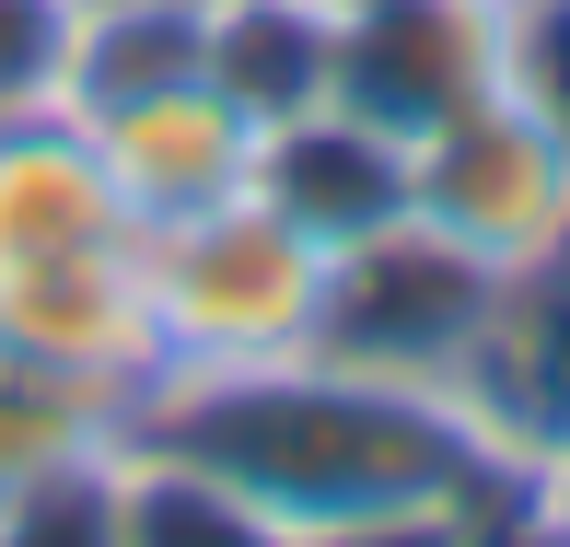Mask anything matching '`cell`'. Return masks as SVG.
Here are the masks:
<instances>
[{
    "mask_svg": "<svg viewBox=\"0 0 570 547\" xmlns=\"http://www.w3.org/2000/svg\"><path fill=\"white\" fill-rule=\"evenodd\" d=\"M303 12H315V23H350V12H373V0H303Z\"/></svg>",
    "mask_w": 570,
    "mask_h": 547,
    "instance_id": "15",
    "label": "cell"
},
{
    "mask_svg": "<svg viewBox=\"0 0 570 547\" xmlns=\"http://www.w3.org/2000/svg\"><path fill=\"white\" fill-rule=\"evenodd\" d=\"M0 547H117V455L0 512Z\"/></svg>",
    "mask_w": 570,
    "mask_h": 547,
    "instance_id": "13",
    "label": "cell"
},
{
    "mask_svg": "<svg viewBox=\"0 0 570 547\" xmlns=\"http://www.w3.org/2000/svg\"><path fill=\"white\" fill-rule=\"evenodd\" d=\"M407 233L478 268L501 303H535L570 268V117H548L512 70L465 94L407 140Z\"/></svg>",
    "mask_w": 570,
    "mask_h": 547,
    "instance_id": "3",
    "label": "cell"
},
{
    "mask_svg": "<svg viewBox=\"0 0 570 547\" xmlns=\"http://www.w3.org/2000/svg\"><path fill=\"white\" fill-rule=\"evenodd\" d=\"M0 350H23V361H47V373L94 384V397L140 408V384L164 373L151 292H140V245H94V256L12 268L0 280Z\"/></svg>",
    "mask_w": 570,
    "mask_h": 547,
    "instance_id": "6",
    "label": "cell"
},
{
    "mask_svg": "<svg viewBox=\"0 0 570 547\" xmlns=\"http://www.w3.org/2000/svg\"><path fill=\"white\" fill-rule=\"evenodd\" d=\"M489 12H512V0H489Z\"/></svg>",
    "mask_w": 570,
    "mask_h": 547,
    "instance_id": "16",
    "label": "cell"
},
{
    "mask_svg": "<svg viewBox=\"0 0 570 547\" xmlns=\"http://www.w3.org/2000/svg\"><path fill=\"white\" fill-rule=\"evenodd\" d=\"M210 70V0H70V70L59 106H128V94H164Z\"/></svg>",
    "mask_w": 570,
    "mask_h": 547,
    "instance_id": "9",
    "label": "cell"
},
{
    "mask_svg": "<svg viewBox=\"0 0 570 547\" xmlns=\"http://www.w3.org/2000/svg\"><path fill=\"white\" fill-rule=\"evenodd\" d=\"M94 245H140V222L117 211L82 117H70V106L0 117V280L47 268V256H94Z\"/></svg>",
    "mask_w": 570,
    "mask_h": 547,
    "instance_id": "8",
    "label": "cell"
},
{
    "mask_svg": "<svg viewBox=\"0 0 570 547\" xmlns=\"http://www.w3.org/2000/svg\"><path fill=\"white\" fill-rule=\"evenodd\" d=\"M256 187L279 198L315 245H384V233H407V152L384 140V128H361L350 106H315V117H279L268 152H256Z\"/></svg>",
    "mask_w": 570,
    "mask_h": 547,
    "instance_id": "7",
    "label": "cell"
},
{
    "mask_svg": "<svg viewBox=\"0 0 570 547\" xmlns=\"http://www.w3.org/2000/svg\"><path fill=\"white\" fill-rule=\"evenodd\" d=\"M82 140H94V164H106L117 211L140 222V233H164V222H198V211H222V198H245L268 128H256V117L210 82V70H198V82H164V94H128V106H94Z\"/></svg>",
    "mask_w": 570,
    "mask_h": 547,
    "instance_id": "5",
    "label": "cell"
},
{
    "mask_svg": "<svg viewBox=\"0 0 570 547\" xmlns=\"http://www.w3.org/2000/svg\"><path fill=\"white\" fill-rule=\"evenodd\" d=\"M70 70V0H0V117H47Z\"/></svg>",
    "mask_w": 570,
    "mask_h": 547,
    "instance_id": "12",
    "label": "cell"
},
{
    "mask_svg": "<svg viewBox=\"0 0 570 547\" xmlns=\"http://www.w3.org/2000/svg\"><path fill=\"white\" fill-rule=\"evenodd\" d=\"M117 547H279L256 512H233L222 489H198L187 466L140 455L117 431Z\"/></svg>",
    "mask_w": 570,
    "mask_h": 547,
    "instance_id": "11",
    "label": "cell"
},
{
    "mask_svg": "<svg viewBox=\"0 0 570 547\" xmlns=\"http://www.w3.org/2000/svg\"><path fill=\"white\" fill-rule=\"evenodd\" d=\"M512 525H524V547H570V442H559V455H548V466L524 478Z\"/></svg>",
    "mask_w": 570,
    "mask_h": 547,
    "instance_id": "14",
    "label": "cell"
},
{
    "mask_svg": "<svg viewBox=\"0 0 570 547\" xmlns=\"http://www.w3.org/2000/svg\"><path fill=\"white\" fill-rule=\"evenodd\" d=\"M128 442L256 512L279 547H443L512 512L548 466L501 384L396 373L361 350H303L268 373H164L128 408Z\"/></svg>",
    "mask_w": 570,
    "mask_h": 547,
    "instance_id": "1",
    "label": "cell"
},
{
    "mask_svg": "<svg viewBox=\"0 0 570 547\" xmlns=\"http://www.w3.org/2000/svg\"><path fill=\"white\" fill-rule=\"evenodd\" d=\"M501 36L512 12H489V0H373V12L338 23V70H326V106H350L361 128H384V140H420V128H443L465 94L501 82Z\"/></svg>",
    "mask_w": 570,
    "mask_h": 547,
    "instance_id": "4",
    "label": "cell"
},
{
    "mask_svg": "<svg viewBox=\"0 0 570 547\" xmlns=\"http://www.w3.org/2000/svg\"><path fill=\"white\" fill-rule=\"evenodd\" d=\"M140 292H151L164 373H268V361L326 350V326H338V245H315L268 187H245L198 222L140 233Z\"/></svg>",
    "mask_w": 570,
    "mask_h": 547,
    "instance_id": "2",
    "label": "cell"
},
{
    "mask_svg": "<svg viewBox=\"0 0 570 547\" xmlns=\"http://www.w3.org/2000/svg\"><path fill=\"white\" fill-rule=\"evenodd\" d=\"M117 431H128L117 397H94V384L0 350V512L36 501V489H59V478H82V466H106Z\"/></svg>",
    "mask_w": 570,
    "mask_h": 547,
    "instance_id": "10",
    "label": "cell"
}]
</instances>
